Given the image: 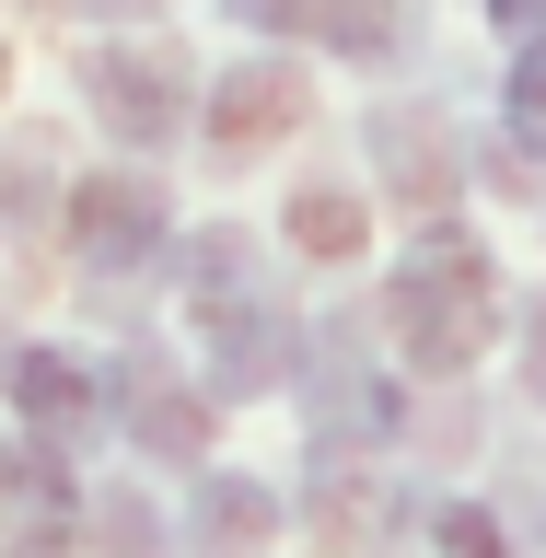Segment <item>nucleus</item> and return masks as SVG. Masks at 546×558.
<instances>
[{
    "mask_svg": "<svg viewBox=\"0 0 546 558\" xmlns=\"http://www.w3.org/2000/svg\"><path fill=\"white\" fill-rule=\"evenodd\" d=\"M0 82H12V47H0Z\"/></svg>",
    "mask_w": 546,
    "mask_h": 558,
    "instance_id": "412c9836",
    "label": "nucleus"
},
{
    "mask_svg": "<svg viewBox=\"0 0 546 558\" xmlns=\"http://www.w3.org/2000/svg\"><path fill=\"white\" fill-rule=\"evenodd\" d=\"M523 361H535V396H546V303L523 314Z\"/></svg>",
    "mask_w": 546,
    "mask_h": 558,
    "instance_id": "6ab92c4d",
    "label": "nucleus"
},
{
    "mask_svg": "<svg viewBox=\"0 0 546 558\" xmlns=\"http://www.w3.org/2000/svg\"><path fill=\"white\" fill-rule=\"evenodd\" d=\"M198 129L221 140V151H256V140L303 129V70H291V59H244V70H221V82H209V105H198Z\"/></svg>",
    "mask_w": 546,
    "mask_h": 558,
    "instance_id": "39448f33",
    "label": "nucleus"
},
{
    "mask_svg": "<svg viewBox=\"0 0 546 558\" xmlns=\"http://www.w3.org/2000/svg\"><path fill=\"white\" fill-rule=\"evenodd\" d=\"M244 303H256V244L244 233H198L186 244V314L221 326V314H244Z\"/></svg>",
    "mask_w": 546,
    "mask_h": 558,
    "instance_id": "9b49d317",
    "label": "nucleus"
},
{
    "mask_svg": "<svg viewBox=\"0 0 546 558\" xmlns=\"http://www.w3.org/2000/svg\"><path fill=\"white\" fill-rule=\"evenodd\" d=\"M361 233H373V209L349 198V186H303L291 198V244L303 256H361Z\"/></svg>",
    "mask_w": 546,
    "mask_h": 558,
    "instance_id": "f8f14e48",
    "label": "nucleus"
},
{
    "mask_svg": "<svg viewBox=\"0 0 546 558\" xmlns=\"http://www.w3.org/2000/svg\"><path fill=\"white\" fill-rule=\"evenodd\" d=\"M512 129L546 151V47H523V70H512Z\"/></svg>",
    "mask_w": 546,
    "mask_h": 558,
    "instance_id": "4468645a",
    "label": "nucleus"
},
{
    "mask_svg": "<svg viewBox=\"0 0 546 558\" xmlns=\"http://www.w3.org/2000/svg\"><path fill=\"white\" fill-rule=\"evenodd\" d=\"M186 512H198V558H256V535L279 523V500H268L256 477H198Z\"/></svg>",
    "mask_w": 546,
    "mask_h": 558,
    "instance_id": "9d476101",
    "label": "nucleus"
},
{
    "mask_svg": "<svg viewBox=\"0 0 546 558\" xmlns=\"http://www.w3.org/2000/svg\"><path fill=\"white\" fill-rule=\"evenodd\" d=\"M373 151L408 174V198H442V140L418 129V117H384V129H373Z\"/></svg>",
    "mask_w": 546,
    "mask_h": 558,
    "instance_id": "ddd939ff",
    "label": "nucleus"
},
{
    "mask_svg": "<svg viewBox=\"0 0 546 558\" xmlns=\"http://www.w3.org/2000/svg\"><path fill=\"white\" fill-rule=\"evenodd\" d=\"M256 35H314V47H349V59H384L396 35H408V12L396 0H233Z\"/></svg>",
    "mask_w": 546,
    "mask_h": 558,
    "instance_id": "423d86ee",
    "label": "nucleus"
},
{
    "mask_svg": "<svg viewBox=\"0 0 546 558\" xmlns=\"http://www.w3.org/2000/svg\"><path fill=\"white\" fill-rule=\"evenodd\" d=\"M442 547H453V558H500V523H488V512H465V500H453V512H442Z\"/></svg>",
    "mask_w": 546,
    "mask_h": 558,
    "instance_id": "dca6fc26",
    "label": "nucleus"
},
{
    "mask_svg": "<svg viewBox=\"0 0 546 558\" xmlns=\"http://www.w3.org/2000/svg\"><path fill=\"white\" fill-rule=\"evenodd\" d=\"M24 488H59V477H35V453L0 442V523H12V500H24Z\"/></svg>",
    "mask_w": 546,
    "mask_h": 558,
    "instance_id": "f3484780",
    "label": "nucleus"
},
{
    "mask_svg": "<svg viewBox=\"0 0 546 558\" xmlns=\"http://www.w3.org/2000/svg\"><path fill=\"white\" fill-rule=\"evenodd\" d=\"M314 430H326V453H349V442H384L396 430V396H384L349 349H326V373H314Z\"/></svg>",
    "mask_w": 546,
    "mask_h": 558,
    "instance_id": "6e6552de",
    "label": "nucleus"
},
{
    "mask_svg": "<svg viewBox=\"0 0 546 558\" xmlns=\"http://www.w3.org/2000/svg\"><path fill=\"white\" fill-rule=\"evenodd\" d=\"M209 361H221V396H268L279 373H291V326H279L268 303H244L209 326Z\"/></svg>",
    "mask_w": 546,
    "mask_h": 558,
    "instance_id": "1a4fd4ad",
    "label": "nucleus"
},
{
    "mask_svg": "<svg viewBox=\"0 0 546 558\" xmlns=\"http://www.w3.org/2000/svg\"><path fill=\"white\" fill-rule=\"evenodd\" d=\"M0 384H12V408H24L35 430H47V442H82V430H94V418L117 408V396H129L117 373L70 361V349H12V361H0Z\"/></svg>",
    "mask_w": 546,
    "mask_h": 558,
    "instance_id": "20e7f679",
    "label": "nucleus"
},
{
    "mask_svg": "<svg viewBox=\"0 0 546 558\" xmlns=\"http://www.w3.org/2000/svg\"><path fill=\"white\" fill-rule=\"evenodd\" d=\"M94 523H105V547H129V558H151V512H139L129 488H105V500H94Z\"/></svg>",
    "mask_w": 546,
    "mask_h": 558,
    "instance_id": "2eb2a0df",
    "label": "nucleus"
},
{
    "mask_svg": "<svg viewBox=\"0 0 546 558\" xmlns=\"http://www.w3.org/2000/svg\"><path fill=\"white\" fill-rule=\"evenodd\" d=\"M82 94H94V117L129 140V151L186 140V59H174V47H94Z\"/></svg>",
    "mask_w": 546,
    "mask_h": 558,
    "instance_id": "f03ea898",
    "label": "nucleus"
},
{
    "mask_svg": "<svg viewBox=\"0 0 546 558\" xmlns=\"http://www.w3.org/2000/svg\"><path fill=\"white\" fill-rule=\"evenodd\" d=\"M117 418H129V442L151 453V465H198V453H209V396H186V384H151V373H129Z\"/></svg>",
    "mask_w": 546,
    "mask_h": 558,
    "instance_id": "0eeeda50",
    "label": "nucleus"
},
{
    "mask_svg": "<svg viewBox=\"0 0 546 558\" xmlns=\"http://www.w3.org/2000/svg\"><path fill=\"white\" fill-rule=\"evenodd\" d=\"M384 314H396V349H408L418 373H465V361L488 349V326H500L488 256L465 233H418L408 268H396V291H384Z\"/></svg>",
    "mask_w": 546,
    "mask_h": 558,
    "instance_id": "f257e3e1",
    "label": "nucleus"
},
{
    "mask_svg": "<svg viewBox=\"0 0 546 558\" xmlns=\"http://www.w3.org/2000/svg\"><path fill=\"white\" fill-rule=\"evenodd\" d=\"M70 244L94 279H129L151 244H163V186L151 174H82L70 186Z\"/></svg>",
    "mask_w": 546,
    "mask_h": 558,
    "instance_id": "7ed1b4c3",
    "label": "nucleus"
},
{
    "mask_svg": "<svg viewBox=\"0 0 546 558\" xmlns=\"http://www.w3.org/2000/svg\"><path fill=\"white\" fill-rule=\"evenodd\" d=\"M70 12H94V24H129V12H151V0H70Z\"/></svg>",
    "mask_w": 546,
    "mask_h": 558,
    "instance_id": "aec40b11",
    "label": "nucleus"
},
{
    "mask_svg": "<svg viewBox=\"0 0 546 558\" xmlns=\"http://www.w3.org/2000/svg\"><path fill=\"white\" fill-rule=\"evenodd\" d=\"M488 24L523 35V47H546V0H488Z\"/></svg>",
    "mask_w": 546,
    "mask_h": 558,
    "instance_id": "a211bd4d",
    "label": "nucleus"
}]
</instances>
